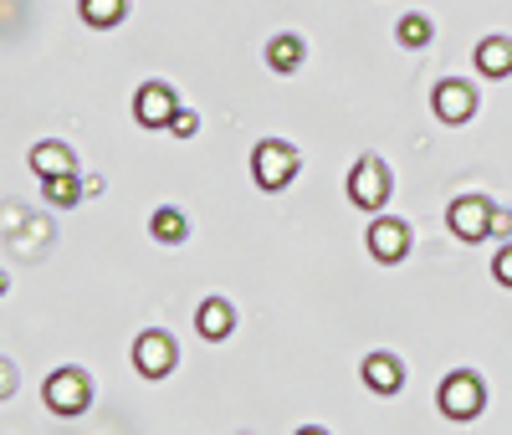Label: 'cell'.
Returning <instances> with one entry per match:
<instances>
[{"label": "cell", "mask_w": 512, "mask_h": 435, "mask_svg": "<svg viewBox=\"0 0 512 435\" xmlns=\"http://www.w3.org/2000/svg\"><path fill=\"white\" fill-rule=\"evenodd\" d=\"M477 72H482V77H507V72H512V41H507V36L477 41Z\"/></svg>", "instance_id": "obj_12"}, {"label": "cell", "mask_w": 512, "mask_h": 435, "mask_svg": "<svg viewBox=\"0 0 512 435\" xmlns=\"http://www.w3.org/2000/svg\"><path fill=\"white\" fill-rule=\"evenodd\" d=\"M41 185H47V205H62V210L88 195V180H77L72 169H67V174H52V180H41Z\"/></svg>", "instance_id": "obj_16"}, {"label": "cell", "mask_w": 512, "mask_h": 435, "mask_svg": "<svg viewBox=\"0 0 512 435\" xmlns=\"http://www.w3.org/2000/svg\"><path fill=\"white\" fill-rule=\"evenodd\" d=\"M134 369H139L144 379H164L169 369H175V338L159 333V328L139 333V338H134Z\"/></svg>", "instance_id": "obj_7"}, {"label": "cell", "mask_w": 512, "mask_h": 435, "mask_svg": "<svg viewBox=\"0 0 512 435\" xmlns=\"http://www.w3.org/2000/svg\"><path fill=\"white\" fill-rule=\"evenodd\" d=\"M482 405H487V389H482L477 374L456 369V374L441 379V415H446V420H461V425H466V420L482 415Z\"/></svg>", "instance_id": "obj_3"}, {"label": "cell", "mask_w": 512, "mask_h": 435, "mask_svg": "<svg viewBox=\"0 0 512 435\" xmlns=\"http://www.w3.org/2000/svg\"><path fill=\"white\" fill-rule=\"evenodd\" d=\"M492 231H497V236H512V215H507V210L492 215Z\"/></svg>", "instance_id": "obj_21"}, {"label": "cell", "mask_w": 512, "mask_h": 435, "mask_svg": "<svg viewBox=\"0 0 512 435\" xmlns=\"http://www.w3.org/2000/svg\"><path fill=\"white\" fill-rule=\"evenodd\" d=\"M175 113H180V103H175V93H169L164 82H144L139 93H134V118L144 128H169V123H175Z\"/></svg>", "instance_id": "obj_9"}, {"label": "cell", "mask_w": 512, "mask_h": 435, "mask_svg": "<svg viewBox=\"0 0 512 435\" xmlns=\"http://www.w3.org/2000/svg\"><path fill=\"white\" fill-rule=\"evenodd\" d=\"M195 128H200V118H195L190 108H180V113H175V123H169V134H180V139H190Z\"/></svg>", "instance_id": "obj_20"}, {"label": "cell", "mask_w": 512, "mask_h": 435, "mask_svg": "<svg viewBox=\"0 0 512 435\" xmlns=\"http://www.w3.org/2000/svg\"><path fill=\"white\" fill-rule=\"evenodd\" d=\"M303 52H308L303 41L282 31V36L267 41V67H272V72H297V67H303Z\"/></svg>", "instance_id": "obj_15"}, {"label": "cell", "mask_w": 512, "mask_h": 435, "mask_svg": "<svg viewBox=\"0 0 512 435\" xmlns=\"http://www.w3.org/2000/svg\"><path fill=\"white\" fill-rule=\"evenodd\" d=\"M349 200L359 210H379L390 200V164H379L374 154H364L354 169H349Z\"/></svg>", "instance_id": "obj_5"}, {"label": "cell", "mask_w": 512, "mask_h": 435, "mask_svg": "<svg viewBox=\"0 0 512 435\" xmlns=\"http://www.w3.org/2000/svg\"><path fill=\"white\" fill-rule=\"evenodd\" d=\"M492 277H497V287H512V241L492 256Z\"/></svg>", "instance_id": "obj_19"}, {"label": "cell", "mask_w": 512, "mask_h": 435, "mask_svg": "<svg viewBox=\"0 0 512 435\" xmlns=\"http://www.w3.org/2000/svg\"><path fill=\"white\" fill-rule=\"evenodd\" d=\"M195 328H200V338H210V343L231 338V328H236L231 302H226V297H205V302H200V313H195Z\"/></svg>", "instance_id": "obj_11"}, {"label": "cell", "mask_w": 512, "mask_h": 435, "mask_svg": "<svg viewBox=\"0 0 512 435\" xmlns=\"http://www.w3.org/2000/svg\"><path fill=\"white\" fill-rule=\"evenodd\" d=\"M364 384L374 389V395H400L405 364H400L395 354H369V359H364Z\"/></svg>", "instance_id": "obj_10"}, {"label": "cell", "mask_w": 512, "mask_h": 435, "mask_svg": "<svg viewBox=\"0 0 512 435\" xmlns=\"http://www.w3.org/2000/svg\"><path fill=\"white\" fill-rule=\"evenodd\" d=\"M369 256L384 261V267L405 261L410 256V226L395 221V215H374V221H369Z\"/></svg>", "instance_id": "obj_6"}, {"label": "cell", "mask_w": 512, "mask_h": 435, "mask_svg": "<svg viewBox=\"0 0 512 435\" xmlns=\"http://www.w3.org/2000/svg\"><path fill=\"white\" fill-rule=\"evenodd\" d=\"M149 236H154L159 246H180V241L190 236V221H185L175 205H159V210L149 215Z\"/></svg>", "instance_id": "obj_13"}, {"label": "cell", "mask_w": 512, "mask_h": 435, "mask_svg": "<svg viewBox=\"0 0 512 435\" xmlns=\"http://www.w3.org/2000/svg\"><path fill=\"white\" fill-rule=\"evenodd\" d=\"M31 169L41 174V180H52V174H67V169H77V164H72V149H67V144L47 139V144L31 149Z\"/></svg>", "instance_id": "obj_14"}, {"label": "cell", "mask_w": 512, "mask_h": 435, "mask_svg": "<svg viewBox=\"0 0 512 435\" xmlns=\"http://www.w3.org/2000/svg\"><path fill=\"white\" fill-rule=\"evenodd\" d=\"M492 215H497V205L492 200H482V195H461V200H451V210H446V226H451V236L456 241H482V236H492Z\"/></svg>", "instance_id": "obj_4"}, {"label": "cell", "mask_w": 512, "mask_h": 435, "mask_svg": "<svg viewBox=\"0 0 512 435\" xmlns=\"http://www.w3.org/2000/svg\"><path fill=\"white\" fill-rule=\"evenodd\" d=\"M431 108H436V118H441V123H466V118L477 113V93H472V82H461V77L436 82Z\"/></svg>", "instance_id": "obj_8"}, {"label": "cell", "mask_w": 512, "mask_h": 435, "mask_svg": "<svg viewBox=\"0 0 512 435\" xmlns=\"http://www.w3.org/2000/svg\"><path fill=\"white\" fill-rule=\"evenodd\" d=\"M41 400H47L52 415H82L93 400V384L82 369H52L47 384H41Z\"/></svg>", "instance_id": "obj_2"}, {"label": "cell", "mask_w": 512, "mask_h": 435, "mask_svg": "<svg viewBox=\"0 0 512 435\" xmlns=\"http://www.w3.org/2000/svg\"><path fill=\"white\" fill-rule=\"evenodd\" d=\"M123 11H128V0H82V21L98 26V31L118 26V21H123Z\"/></svg>", "instance_id": "obj_17"}, {"label": "cell", "mask_w": 512, "mask_h": 435, "mask_svg": "<svg viewBox=\"0 0 512 435\" xmlns=\"http://www.w3.org/2000/svg\"><path fill=\"white\" fill-rule=\"evenodd\" d=\"M297 149L292 144H282V139H262L251 149V180L262 185L267 195H277V190H287L292 180H297Z\"/></svg>", "instance_id": "obj_1"}, {"label": "cell", "mask_w": 512, "mask_h": 435, "mask_svg": "<svg viewBox=\"0 0 512 435\" xmlns=\"http://www.w3.org/2000/svg\"><path fill=\"white\" fill-rule=\"evenodd\" d=\"M431 36H436V26H431V16H420V11L400 16V26H395V41H400V47H425Z\"/></svg>", "instance_id": "obj_18"}]
</instances>
